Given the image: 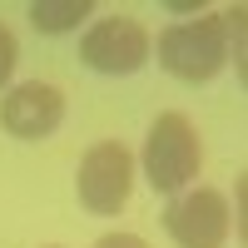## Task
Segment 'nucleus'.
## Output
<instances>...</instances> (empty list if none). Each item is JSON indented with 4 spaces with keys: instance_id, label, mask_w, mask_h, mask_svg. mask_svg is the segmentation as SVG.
<instances>
[{
    "instance_id": "1",
    "label": "nucleus",
    "mask_w": 248,
    "mask_h": 248,
    "mask_svg": "<svg viewBox=\"0 0 248 248\" xmlns=\"http://www.w3.org/2000/svg\"><path fill=\"white\" fill-rule=\"evenodd\" d=\"M154 60L164 75L184 79V85H209L214 75L229 65V35H223V15H194L164 25L154 40Z\"/></svg>"
},
{
    "instance_id": "2",
    "label": "nucleus",
    "mask_w": 248,
    "mask_h": 248,
    "mask_svg": "<svg viewBox=\"0 0 248 248\" xmlns=\"http://www.w3.org/2000/svg\"><path fill=\"white\" fill-rule=\"evenodd\" d=\"M203 169V144L189 114L179 109H164L149 134H144V179H149L154 194H184L194 189V174Z\"/></svg>"
},
{
    "instance_id": "3",
    "label": "nucleus",
    "mask_w": 248,
    "mask_h": 248,
    "mask_svg": "<svg viewBox=\"0 0 248 248\" xmlns=\"http://www.w3.org/2000/svg\"><path fill=\"white\" fill-rule=\"evenodd\" d=\"M134 149L119 139H99L85 149L75 169V194H79V209L94 214V218H114L124 203H129V189H134Z\"/></svg>"
},
{
    "instance_id": "4",
    "label": "nucleus",
    "mask_w": 248,
    "mask_h": 248,
    "mask_svg": "<svg viewBox=\"0 0 248 248\" xmlns=\"http://www.w3.org/2000/svg\"><path fill=\"white\" fill-rule=\"evenodd\" d=\"M79 60L94 75H134L154 60V35L134 15H105L79 35Z\"/></svg>"
},
{
    "instance_id": "5",
    "label": "nucleus",
    "mask_w": 248,
    "mask_h": 248,
    "mask_svg": "<svg viewBox=\"0 0 248 248\" xmlns=\"http://www.w3.org/2000/svg\"><path fill=\"white\" fill-rule=\"evenodd\" d=\"M164 233H169L179 248H223L233 233V218H229V199L209 184H194V189L174 194L164 203Z\"/></svg>"
},
{
    "instance_id": "6",
    "label": "nucleus",
    "mask_w": 248,
    "mask_h": 248,
    "mask_svg": "<svg viewBox=\"0 0 248 248\" xmlns=\"http://www.w3.org/2000/svg\"><path fill=\"white\" fill-rule=\"evenodd\" d=\"M60 124H65V90L50 79H25L0 99V129L10 139L35 144V139H50Z\"/></svg>"
},
{
    "instance_id": "7",
    "label": "nucleus",
    "mask_w": 248,
    "mask_h": 248,
    "mask_svg": "<svg viewBox=\"0 0 248 248\" xmlns=\"http://www.w3.org/2000/svg\"><path fill=\"white\" fill-rule=\"evenodd\" d=\"M25 15L40 35H70L94 15V0H30Z\"/></svg>"
},
{
    "instance_id": "8",
    "label": "nucleus",
    "mask_w": 248,
    "mask_h": 248,
    "mask_svg": "<svg viewBox=\"0 0 248 248\" xmlns=\"http://www.w3.org/2000/svg\"><path fill=\"white\" fill-rule=\"evenodd\" d=\"M223 15V35H229V60H233V70L238 79L248 75V60H243V25H248V10L243 5H229V10H218Z\"/></svg>"
},
{
    "instance_id": "9",
    "label": "nucleus",
    "mask_w": 248,
    "mask_h": 248,
    "mask_svg": "<svg viewBox=\"0 0 248 248\" xmlns=\"http://www.w3.org/2000/svg\"><path fill=\"white\" fill-rule=\"evenodd\" d=\"M15 65H20V40H15V30L5 25V20H0V90L10 85Z\"/></svg>"
},
{
    "instance_id": "10",
    "label": "nucleus",
    "mask_w": 248,
    "mask_h": 248,
    "mask_svg": "<svg viewBox=\"0 0 248 248\" xmlns=\"http://www.w3.org/2000/svg\"><path fill=\"white\" fill-rule=\"evenodd\" d=\"M94 248H149V243H144L139 233H105Z\"/></svg>"
},
{
    "instance_id": "11",
    "label": "nucleus",
    "mask_w": 248,
    "mask_h": 248,
    "mask_svg": "<svg viewBox=\"0 0 248 248\" xmlns=\"http://www.w3.org/2000/svg\"><path fill=\"white\" fill-rule=\"evenodd\" d=\"M45 248H60V243H45Z\"/></svg>"
}]
</instances>
